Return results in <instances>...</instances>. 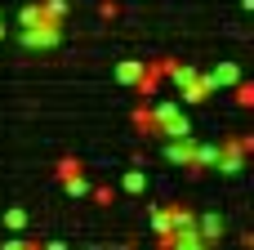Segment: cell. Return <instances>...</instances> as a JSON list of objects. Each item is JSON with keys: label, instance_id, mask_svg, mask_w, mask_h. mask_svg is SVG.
Wrapping results in <instances>:
<instances>
[{"label": "cell", "instance_id": "obj_4", "mask_svg": "<svg viewBox=\"0 0 254 250\" xmlns=\"http://www.w3.org/2000/svg\"><path fill=\"white\" fill-rule=\"evenodd\" d=\"M192 152H196V143H192L188 134H174V139L165 143V157H170L174 166H188V161H192Z\"/></svg>", "mask_w": 254, "mask_h": 250}, {"label": "cell", "instance_id": "obj_12", "mask_svg": "<svg viewBox=\"0 0 254 250\" xmlns=\"http://www.w3.org/2000/svg\"><path fill=\"white\" fill-rule=\"evenodd\" d=\"M76 174H80V161H76V157H67V161L58 166V183H67V179H76Z\"/></svg>", "mask_w": 254, "mask_h": 250}, {"label": "cell", "instance_id": "obj_3", "mask_svg": "<svg viewBox=\"0 0 254 250\" xmlns=\"http://www.w3.org/2000/svg\"><path fill=\"white\" fill-rule=\"evenodd\" d=\"M58 36H63L58 22H31V27H22V45L27 49H54Z\"/></svg>", "mask_w": 254, "mask_h": 250}, {"label": "cell", "instance_id": "obj_8", "mask_svg": "<svg viewBox=\"0 0 254 250\" xmlns=\"http://www.w3.org/2000/svg\"><path fill=\"white\" fill-rule=\"evenodd\" d=\"M138 76H143V63H121L116 67V81L121 85H138Z\"/></svg>", "mask_w": 254, "mask_h": 250}, {"label": "cell", "instance_id": "obj_17", "mask_svg": "<svg viewBox=\"0 0 254 250\" xmlns=\"http://www.w3.org/2000/svg\"><path fill=\"white\" fill-rule=\"evenodd\" d=\"M0 36H4V18H0Z\"/></svg>", "mask_w": 254, "mask_h": 250}, {"label": "cell", "instance_id": "obj_11", "mask_svg": "<svg viewBox=\"0 0 254 250\" xmlns=\"http://www.w3.org/2000/svg\"><path fill=\"white\" fill-rule=\"evenodd\" d=\"M40 9H45V18H49V22H63V18H67V4H63V0H45Z\"/></svg>", "mask_w": 254, "mask_h": 250}, {"label": "cell", "instance_id": "obj_13", "mask_svg": "<svg viewBox=\"0 0 254 250\" xmlns=\"http://www.w3.org/2000/svg\"><path fill=\"white\" fill-rule=\"evenodd\" d=\"M4 228L22 233V228H27V210H4Z\"/></svg>", "mask_w": 254, "mask_h": 250}, {"label": "cell", "instance_id": "obj_2", "mask_svg": "<svg viewBox=\"0 0 254 250\" xmlns=\"http://www.w3.org/2000/svg\"><path fill=\"white\" fill-rule=\"evenodd\" d=\"M152 121H156V130H161V134H170V139L192 130V121H188V116H183V107H174V103H161V107H152Z\"/></svg>", "mask_w": 254, "mask_h": 250}, {"label": "cell", "instance_id": "obj_10", "mask_svg": "<svg viewBox=\"0 0 254 250\" xmlns=\"http://www.w3.org/2000/svg\"><path fill=\"white\" fill-rule=\"evenodd\" d=\"M134 125H138L143 134H161V130H156V121H152V107H138V112H134Z\"/></svg>", "mask_w": 254, "mask_h": 250}, {"label": "cell", "instance_id": "obj_5", "mask_svg": "<svg viewBox=\"0 0 254 250\" xmlns=\"http://www.w3.org/2000/svg\"><path fill=\"white\" fill-rule=\"evenodd\" d=\"M196 237H201V246L219 242V237H223V219H219V215H201V219H196Z\"/></svg>", "mask_w": 254, "mask_h": 250}, {"label": "cell", "instance_id": "obj_15", "mask_svg": "<svg viewBox=\"0 0 254 250\" xmlns=\"http://www.w3.org/2000/svg\"><path fill=\"white\" fill-rule=\"evenodd\" d=\"M237 103H241V107H250V103H254V85L237 81Z\"/></svg>", "mask_w": 254, "mask_h": 250}, {"label": "cell", "instance_id": "obj_1", "mask_svg": "<svg viewBox=\"0 0 254 250\" xmlns=\"http://www.w3.org/2000/svg\"><path fill=\"white\" fill-rule=\"evenodd\" d=\"M254 152V139H228L223 148H219V170L223 174H241V166H246V157Z\"/></svg>", "mask_w": 254, "mask_h": 250}, {"label": "cell", "instance_id": "obj_9", "mask_svg": "<svg viewBox=\"0 0 254 250\" xmlns=\"http://www.w3.org/2000/svg\"><path fill=\"white\" fill-rule=\"evenodd\" d=\"M121 188H125V192H134V197H138V192H143V188H147V174H143V170H129V174H125V179H121Z\"/></svg>", "mask_w": 254, "mask_h": 250}, {"label": "cell", "instance_id": "obj_6", "mask_svg": "<svg viewBox=\"0 0 254 250\" xmlns=\"http://www.w3.org/2000/svg\"><path fill=\"white\" fill-rule=\"evenodd\" d=\"M205 81H210V89H219V85H237V81H241V72H237L232 63H219V67H214Z\"/></svg>", "mask_w": 254, "mask_h": 250}, {"label": "cell", "instance_id": "obj_14", "mask_svg": "<svg viewBox=\"0 0 254 250\" xmlns=\"http://www.w3.org/2000/svg\"><path fill=\"white\" fill-rule=\"evenodd\" d=\"M63 188H67V197H89V188H85V179H80V174H76V179H67Z\"/></svg>", "mask_w": 254, "mask_h": 250}, {"label": "cell", "instance_id": "obj_7", "mask_svg": "<svg viewBox=\"0 0 254 250\" xmlns=\"http://www.w3.org/2000/svg\"><path fill=\"white\" fill-rule=\"evenodd\" d=\"M183 98H188V103H205V98H210V81H205V76H192V81L183 85Z\"/></svg>", "mask_w": 254, "mask_h": 250}, {"label": "cell", "instance_id": "obj_16", "mask_svg": "<svg viewBox=\"0 0 254 250\" xmlns=\"http://www.w3.org/2000/svg\"><path fill=\"white\" fill-rule=\"evenodd\" d=\"M89 197H94V201H98V206H112V188H94V192H89Z\"/></svg>", "mask_w": 254, "mask_h": 250}]
</instances>
